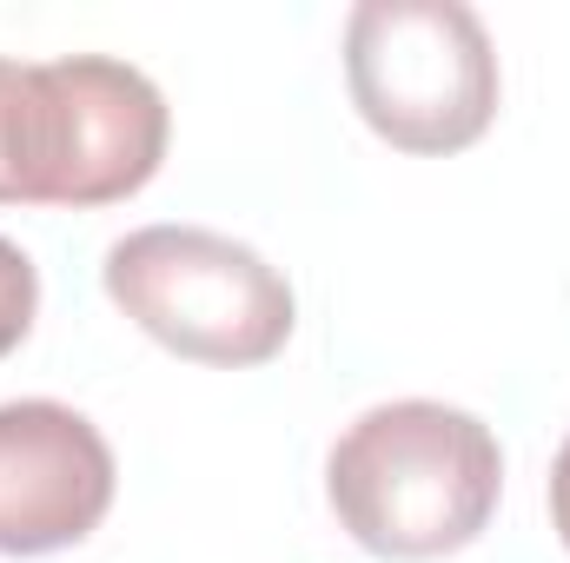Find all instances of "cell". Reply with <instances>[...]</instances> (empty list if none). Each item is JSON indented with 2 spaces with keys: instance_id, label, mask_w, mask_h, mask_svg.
Masks as SVG:
<instances>
[{
  "instance_id": "cell-3",
  "label": "cell",
  "mask_w": 570,
  "mask_h": 563,
  "mask_svg": "<svg viewBox=\"0 0 570 563\" xmlns=\"http://www.w3.org/2000/svg\"><path fill=\"white\" fill-rule=\"evenodd\" d=\"M100 279L146 338L193 365H266L298 325L279 266L213 226H140L107 246Z\"/></svg>"
},
{
  "instance_id": "cell-1",
  "label": "cell",
  "mask_w": 570,
  "mask_h": 563,
  "mask_svg": "<svg viewBox=\"0 0 570 563\" xmlns=\"http://www.w3.org/2000/svg\"><path fill=\"white\" fill-rule=\"evenodd\" d=\"M166 93L114 53L0 60V206H114L166 159Z\"/></svg>"
},
{
  "instance_id": "cell-2",
  "label": "cell",
  "mask_w": 570,
  "mask_h": 563,
  "mask_svg": "<svg viewBox=\"0 0 570 563\" xmlns=\"http://www.w3.org/2000/svg\"><path fill=\"white\" fill-rule=\"evenodd\" d=\"M504 491V451L491 424L438 405L392 398L345 424L325 457V497L372 557L425 563L464 551Z\"/></svg>"
},
{
  "instance_id": "cell-6",
  "label": "cell",
  "mask_w": 570,
  "mask_h": 563,
  "mask_svg": "<svg viewBox=\"0 0 570 563\" xmlns=\"http://www.w3.org/2000/svg\"><path fill=\"white\" fill-rule=\"evenodd\" d=\"M33 312H40V273L13 239H0V358L20 352V338L33 332Z\"/></svg>"
},
{
  "instance_id": "cell-5",
  "label": "cell",
  "mask_w": 570,
  "mask_h": 563,
  "mask_svg": "<svg viewBox=\"0 0 570 563\" xmlns=\"http://www.w3.org/2000/svg\"><path fill=\"white\" fill-rule=\"evenodd\" d=\"M114 444L60 398L0 405V557H53L87 544L114 511Z\"/></svg>"
},
{
  "instance_id": "cell-4",
  "label": "cell",
  "mask_w": 570,
  "mask_h": 563,
  "mask_svg": "<svg viewBox=\"0 0 570 563\" xmlns=\"http://www.w3.org/2000/svg\"><path fill=\"white\" fill-rule=\"evenodd\" d=\"M345 87L399 152H464L498 120V47L464 0H358L345 20Z\"/></svg>"
},
{
  "instance_id": "cell-7",
  "label": "cell",
  "mask_w": 570,
  "mask_h": 563,
  "mask_svg": "<svg viewBox=\"0 0 570 563\" xmlns=\"http://www.w3.org/2000/svg\"><path fill=\"white\" fill-rule=\"evenodd\" d=\"M551 524H558V537H564V551H570V437H564V451H558V464H551Z\"/></svg>"
}]
</instances>
